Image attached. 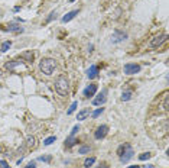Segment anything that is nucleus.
<instances>
[{
    "mask_svg": "<svg viewBox=\"0 0 169 168\" xmlns=\"http://www.w3.org/2000/svg\"><path fill=\"white\" fill-rule=\"evenodd\" d=\"M127 168H140V165H130V167H127Z\"/></svg>",
    "mask_w": 169,
    "mask_h": 168,
    "instance_id": "473e14b6",
    "label": "nucleus"
},
{
    "mask_svg": "<svg viewBox=\"0 0 169 168\" xmlns=\"http://www.w3.org/2000/svg\"><path fill=\"white\" fill-rule=\"evenodd\" d=\"M77 106H78V101H72V105L69 106V109H68L67 115H72V113L75 112V109H77Z\"/></svg>",
    "mask_w": 169,
    "mask_h": 168,
    "instance_id": "aec40b11",
    "label": "nucleus"
},
{
    "mask_svg": "<svg viewBox=\"0 0 169 168\" xmlns=\"http://www.w3.org/2000/svg\"><path fill=\"white\" fill-rule=\"evenodd\" d=\"M150 157H152V154L150 152H143V154H140L139 155V160L140 161H146V160H149Z\"/></svg>",
    "mask_w": 169,
    "mask_h": 168,
    "instance_id": "b1692460",
    "label": "nucleus"
},
{
    "mask_svg": "<svg viewBox=\"0 0 169 168\" xmlns=\"http://www.w3.org/2000/svg\"><path fill=\"white\" fill-rule=\"evenodd\" d=\"M0 75H2V70H0Z\"/></svg>",
    "mask_w": 169,
    "mask_h": 168,
    "instance_id": "f704fd0d",
    "label": "nucleus"
},
{
    "mask_svg": "<svg viewBox=\"0 0 169 168\" xmlns=\"http://www.w3.org/2000/svg\"><path fill=\"white\" fill-rule=\"evenodd\" d=\"M8 30H10V32H22L23 30V28L22 26H19V25H9V28H8Z\"/></svg>",
    "mask_w": 169,
    "mask_h": 168,
    "instance_id": "a211bd4d",
    "label": "nucleus"
},
{
    "mask_svg": "<svg viewBox=\"0 0 169 168\" xmlns=\"http://www.w3.org/2000/svg\"><path fill=\"white\" fill-rule=\"evenodd\" d=\"M166 41H168V35L163 34V35H159V36L152 38V41H150L149 45L152 46V48H159V46H161V45H163Z\"/></svg>",
    "mask_w": 169,
    "mask_h": 168,
    "instance_id": "39448f33",
    "label": "nucleus"
},
{
    "mask_svg": "<svg viewBox=\"0 0 169 168\" xmlns=\"http://www.w3.org/2000/svg\"><path fill=\"white\" fill-rule=\"evenodd\" d=\"M77 139L74 138V136H69V138L67 139V141H65V146H67V148H71V146H74V145H77Z\"/></svg>",
    "mask_w": 169,
    "mask_h": 168,
    "instance_id": "dca6fc26",
    "label": "nucleus"
},
{
    "mask_svg": "<svg viewBox=\"0 0 169 168\" xmlns=\"http://www.w3.org/2000/svg\"><path fill=\"white\" fill-rule=\"evenodd\" d=\"M97 84H90L88 87H85L84 89V96H85L87 99L93 97V96H95V93H97Z\"/></svg>",
    "mask_w": 169,
    "mask_h": 168,
    "instance_id": "1a4fd4ad",
    "label": "nucleus"
},
{
    "mask_svg": "<svg viewBox=\"0 0 169 168\" xmlns=\"http://www.w3.org/2000/svg\"><path fill=\"white\" fill-rule=\"evenodd\" d=\"M107 133H109V126H107V125H100V126L95 129V132H94V138L103 139V138H105Z\"/></svg>",
    "mask_w": 169,
    "mask_h": 168,
    "instance_id": "423d86ee",
    "label": "nucleus"
},
{
    "mask_svg": "<svg viewBox=\"0 0 169 168\" xmlns=\"http://www.w3.org/2000/svg\"><path fill=\"white\" fill-rule=\"evenodd\" d=\"M163 110H168V96H165V100H163Z\"/></svg>",
    "mask_w": 169,
    "mask_h": 168,
    "instance_id": "c85d7f7f",
    "label": "nucleus"
},
{
    "mask_svg": "<svg viewBox=\"0 0 169 168\" xmlns=\"http://www.w3.org/2000/svg\"><path fill=\"white\" fill-rule=\"evenodd\" d=\"M23 168H36V161H30L29 164H28L26 167H23Z\"/></svg>",
    "mask_w": 169,
    "mask_h": 168,
    "instance_id": "cd10ccee",
    "label": "nucleus"
},
{
    "mask_svg": "<svg viewBox=\"0 0 169 168\" xmlns=\"http://www.w3.org/2000/svg\"><path fill=\"white\" fill-rule=\"evenodd\" d=\"M79 131V125H75L74 127H72V131H71V135H69V136H75V133H77V132Z\"/></svg>",
    "mask_w": 169,
    "mask_h": 168,
    "instance_id": "bb28decb",
    "label": "nucleus"
},
{
    "mask_svg": "<svg viewBox=\"0 0 169 168\" xmlns=\"http://www.w3.org/2000/svg\"><path fill=\"white\" fill-rule=\"evenodd\" d=\"M69 2H75V0H69Z\"/></svg>",
    "mask_w": 169,
    "mask_h": 168,
    "instance_id": "72a5a7b5",
    "label": "nucleus"
},
{
    "mask_svg": "<svg viewBox=\"0 0 169 168\" xmlns=\"http://www.w3.org/2000/svg\"><path fill=\"white\" fill-rule=\"evenodd\" d=\"M103 112H104V107H98L97 110H94V112L91 113V117H94V119H95V117H98V116L101 115Z\"/></svg>",
    "mask_w": 169,
    "mask_h": 168,
    "instance_id": "412c9836",
    "label": "nucleus"
},
{
    "mask_svg": "<svg viewBox=\"0 0 169 168\" xmlns=\"http://www.w3.org/2000/svg\"><path fill=\"white\" fill-rule=\"evenodd\" d=\"M10 46H12V42H10V41L3 42V44H2V51H3V52H6V51H8Z\"/></svg>",
    "mask_w": 169,
    "mask_h": 168,
    "instance_id": "393cba45",
    "label": "nucleus"
},
{
    "mask_svg": "<svg viewBox=\"0 0 169 168\" xmlns=\"http://www.w3.org/2000/svg\"><path fill=\"white\" fill-rule=\"evenodd\" d=\"M127 38V35L121 32V30H114L113 32V36H111V42L113 44H119V42H123L124 39Z\"/></svg>",
    "mask_w": 169,
    "mask_h": 168,
    "instance_id": "6e6552de",
    "label": "nucleus"
},
{
    "mask_svg": "<svg viewBox=\"0 0 169 168\" xmlns=\"http://www.w3.org/2000/svg\"><path fill=\"white\" fill-rule=\"evenodd\" d=\"M51 160H52L51 155H46V157H39V161H42V162H51Z\"/></svg>",
    "mask_w": 169,
    "mask_h": 168,
    "instance_id": "a878e982",
    "label": "nucleus"
},
{
    "mask_svg": "<svg viewBox=\"0 0 169 168\" xmlns=\"http://www.w3.org/2000/svg\"><path fill=\"white\" fill-rule=\"evenodd\" d=\"M55 141H56V136H49V138H46L45 141H44V145L48 146V145H51V144L55 142Z\"/></svg>",
    "mask_w": 169,
    "mask_h": 168,
    "instance_id": "5701e85b",
    "label": "nucleus"
},
{
    "mask_svg": "<svg viewBox=\"0 0 169 168\" xmlns=\"http://www.w3.org/2000/svg\"><path fill=\"white\" fill-rule=\"evenodd\" d=\"M19 65L22 67V65H23V61H20V60H18V61H9V62L4 65V68H6L8 71H13L16 67H19Z\"/></svg>",
    "mask_w": 169,
    "mask_h": 168,
    "instance_id": "f8f14e48",
    "label": "nucleus"
},
{
    "mask_svg": "<svg viewBox=\"0 0 169 168\" xmlns=\"http://www.w3.org/2000/svg\"><path fill=\"white\" fill-rule=\"evenodd\" d=\"M131 99V91H124L123 94H121V100L123 101H127Z\"/></svg>",
    "mask_w": 169,
    "mask_h": 168,
    "instance_id": "4be33fe9",
    "label": "nucleus"
},
{
    "mask_svg": "<svg viewBox=\"0 0 169 168\" xmlns=\"http://www.w3.org/2000/svg\"><path fill=\"white\" fill-rule=\"evenodd\" d=\"M56 68V61L52 58H42L39 62V70L42 71V74L45 75H52L54 71Z\"/></svg>",
    "mask_w": 169,
    "mask_h": 168,
    "instance_id": "f03ea898",
    "label": "nucleus"
},
{
    "mask_svg": "<svg viewBox=\"0 0 169 168\" xmlns=\"http://www.w3.org/2000/svg\"><path fill=\"white\" fill-rule=\"evenodd\" d=\"M77 15H78V10H71V12H68L67 15H65L64 18H62V22H64V23L69 22V20H72V19H74Z\"/></svg>",
    "mask_w": 169,
    "mask_h": 168,
    "instance_id": "4468645a",
    "label": "nucleus"
},
{
    "mask_svg": "<svg viewBox=\"0 0 169 168\" xmlns=\"http://www.w3.org/2000/svg\"><path fill=\"white\" fill-rule=\"evenodd\" d=\"M87 116H90V109L85 107L83 109V110H79L78 112V116H77V119H78V122H81V120H85Z\"/></svg>",
    "mask_w": 169,
    "mask_h": 168,
    "instance_id": "ddd939ff",
    "label": "nucleus"
},
{
    "mask_svg": "<svg viewBox=\"0 0 169 168\" xmlns=\"http://www.w3.org/2000/svg\"><path fill=\"white\" fill-rule=\"evenodd\" d=\"M55 16H56V13H55V12H52V13H51V16H49L48 19H46V22H51V20H52V19L55 18Z\"/></svg>",
    "mask_w": 169,
    "mask_h": 168,
    "instance_id": "7c9ffc66",
    "label": "nucleus"
},
{
    "mask_svg": "<svg viewBox=\"0 0 169 168\" xmlns=\"http://www.w3.org/2000/svg\"><path fill=\"white\" fill-rule=\"evenodd\" d=\"M94 162H95V158H94V157H90V158H87V160L84 161V167H85V168H90L91 165L94 164Z\"/></svg>",
    "mask_w": 169,
    "mask_h": 168,
    "instance_id": "6ab92c4d",
    "label": "nucleus"
},
{
    "mask_svg": "<svg viewBox=\"0 0 169 168\" xmlns=\"http://www.w3.org/2000/svg\"><path fill=\"white\" fill-rule=\"evenodd\" d=\"M105 96H107V90L104 89L100 94H97V97L93 99V105H94V106H101V105H104L105 100H107V97H105Z\"/></svg>",
    "mask_w": 169,
    "mask_h": 168,
    "instance_id": "0eeeda50",
    "label": "nucleus"
},
{
    "mask_svg": "<svg viewBox=\"0 0 169 168\" xmlns=\"http://www.w3.org/2000/svg\"><path fill=\"white\" fill-rule=\"evenodd\" d=\"M20 57H22L25 61H28V62H32V61H33V52H32V51H26V52H23Z\"/></svg>",
    "mask_w": 169,
    "mask_h": 168,
    "instance_id": "2eb2a0df",
    "label": "nucleus"
},
{
    "mask_svg": "<svg viewBox=\"0 0 169 168\" xmlns=\"http://www.w3.org/2000/svg\"><path fill=\"white\" fill-rule=\"evenodd\" d=\"M87 75H88V79L90 80H94L98 77V67L97 65H91L90 68H88V71H87Z\"/></svg>",
    "mask_w": 169,
    "mask_h": 168,
    "instance_id": "9b49d317",
    "label": "nucleus"
},
{
    "mask_svg": "<svg viewBox=\"0 0 169 168\" xmlns=\"http://www.w3.org/2000/svg\"><path fill=\"white\" fill-rule=\"evenodd\" d=\"M91 151V146L88 145H81L78 148V154H81V155H84V154H88Z\"/></svg>",
    "mask_w": 169,
    "mask_h": 168,
    "instance_id": "f3484780",
    "label": "nucleus"
},
{
    "mask_svg": "<svg viewBox=\"0 0 169 168\" xmlns=\"http://www.w3.org/2000/svg\"><path fill=\"white\" fill-rule=\"evenodd\" d=\"M133 155H135V151H133V148H131L129 144H126V145H124L123 152L119 155V157H120V162H121V164H126V162H129V161L133 158Z\"/></svg>",
    "mask_w": 169,
    "mask_h": 168,
    "instance_id": "7ed1b4c3",
    "label": "nucleus"
},
{
    "mask_svg": "<svg viewBox=\"0 0 169 168\" xmlns=\"http://www.w3.org/2000/svg\"><path fill=\"white\" fill-rule=\"evenodd\" d=\"M55 90L56 93L59 96H62V97L68 96V93H69V81H68V79L65 75H59L55 80Z\"/></svg>",
    "mask_w": 169,
    "mask_h": 168,
    "instance_id": "f257e3e1",
    "label": "nucleus"
},
{
    "mask_svg": "<svg viewBox=\"0 0 169 168\" xmlns=\"http://www.w3.org/2000/svg\"><path fill=\"white\" fill-rule=\"evenodd\" d=\"M25 146H26L28 149H35L38 146V141H36V138H35L33 135H29L26 138V144H25Z\"/></svg>",
    "mask_w": 169,
    "mask_h": 168,
    "instance_id": "9d476101",
    "label": "nucleus"
},
{
    "mask_svg": "<svg viewBox=\"0 0 169 168\" xmlns=\"http://www.w3.org/2000/svg\"><path fill=\"white\" fill-rule=\"evenodd\" d=\"M97 168H109V165H107V164H101V165H98Z\"/></svg>",
    "mask_w": 169,
    "mask_h": 168,
    "instance_id": "2f4dec72",
    "label": "nucleus"
},
{
    "mask_svg": "<svg viewBox=\"0 0 169 168\" xmlns=\"http://www.w3.org/2000/svg\"><path fill=\"white\" fill-rule=\"evenodd\" d=\"M0 167H3V168H10L8 165V162H6V161H0Z\"/></svg>",
    "mask_w": 169,
    "mask_h": 168,
    "instance_id": "c756f323",
    "label": "nucleus"
},
{
    "mask_svg": "<svg viewBox=\"0 0 169 168\" xmlns=\"http://www.w3.org/2000/svg\"><path fill=\"white\" fill-rule=\"evenodd\" d=\"M124 74L127 75H133V74H137L140 70H142V67H140L139 64H135V62H129L124 65Z\"/></svg>",
    "mask_w": 169,
    "mask_h": 168,
    "instance_id": "20e7f679",
    "label": "nucleus"
}]
</instances>
